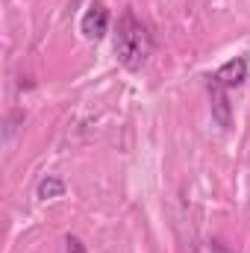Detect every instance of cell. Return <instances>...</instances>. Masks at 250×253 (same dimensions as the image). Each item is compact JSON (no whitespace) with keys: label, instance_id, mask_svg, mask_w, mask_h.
I'll return each instance as SVG.
<instances>
[{"label":"cell","instance_id":"6da1fadb","mask_svg":"<svg viewBox=\"0 0 250 253\" xmlns=\"http://www.w3.org/2000/svg\"><path fill=\"white\" fill-rule=\"evenodd\" d=\"M153 50V39L147 27L126 9L118 21V36H115V53L126 71H141L147 65V56Z\"/></svg>","mask_w":250,"mask_h":253},{"label":"cell","instance_id":"7a4b0ae2","mask_svg":"<svg viewBox=\"0 0 250 253\" xmlns=\"http://www.w3.org/2000/svg\"><path fill=\"white\" fill-rule=\"evenodd\" d=\"M80 30H83V36H85V39L100 42V39L106 36V30H109V9H106V3L94 0V3L85 9V15H83Z\"/></svg>","mask_w":250,"mask_h":253},{"label":"cell","instance_id":"3957f363","mask_svg":"<svg viewBox=\"0 0 250 253\" xmlns=\"http://www.w3.org/2000/svg\"><path fill=\"white\" fill-rule=\"evenodd\" d=\"M209 80H215V83L224 85V88H239V85L248 80V59H245V56H236V59L224 62Z\"/></svg>","mask_w":250,"mask_h":253},{"label":"cell","instance_id":"277c9868","mask_svg":"<svg viewBox=\"0 0 250 253\" xmlns=\"http://www.w3.org/2000/svg\"><path fill=\"white\" fill-rule=\"evenodd\" d=\"M209 100H212V118L218 126H227L233 124V103H230V94L224 85H218L215 80H209Z\"/></svg>","mask_w":250,"mask_h":253},{"label":"cell","instance_id":"5b68a950","mask_svg":"<svg viewBox=\"0 0 250 253\" xmlns=\"http://www.w3.org/2000/svg\"><path fill=\"white\" fill-rule=\"evenodd\" d=\"M62 194H65V180H59V177H44L36 186V197L39 200H56Z\"/></svg>","mask_w":250,"mask_h":253},{"label":"cell","instance_id":"8992f818","mask_svg":"<svg viewBox=\"0 0 250 253\" xmlns=\"http://www.w3.org/2000/svg\"><path fill=\"white\" fill-rule=\"evenodd\" d=\"M65 245H68V253H85L83 242H80L77 236H68V239H65Z\"/></svg>","mask_w":250,"mask_h":253},{"label":"cell","instance_id":"52a82bcc","mask_svg":"<svg viewBox=\"0 0 250 253\" xmlns=\"http://www.w3.org/2000/svg\"><path fill=\"white\" fill-rule=\"evenodd\" d=\"M209 248H212V253H233L230 248H227V245H224V242H218V239H215V242H212Z\"/></svg>","mask_w":250,"mask_h":253}]
</instances>
